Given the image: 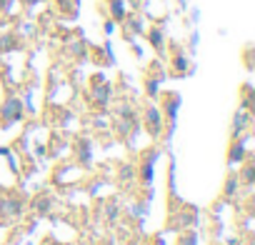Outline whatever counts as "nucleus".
<instances>
[{
  "label": "nucleus",
  "mask_w": 255,
  "mask_h": 245,
  "mask_svg": "<svg viewBox=\"0 0 255 245\" xmlns=\"http://www.w3.org/2000/svg\"><path fill=\"white\" fill-rule=\"evenodd\" d=\"M0 115H3V125H10L13 120H20L23 118V103L18 98H8L0 108Z\"/></svg>",
  "instance_id": "nucleus-1"
},
{
  "label": "nucleus",
  "mask_w": 255,
  "mask_h": 245,
  "mask_svg": "<svg viewBox=\"0 0 255 245\" xmlns=\"http://www.w3.org/2000/svg\"><path fill=\"white\" fill-rule=\"evenodd\" d=\"M108 98H110V85H108L103 78H95V83H93V100H95L98 105H105Z\"/></svg>",
  "instance_id": "nucleus-2"
},
{
  "label": "nucleus",
  "mask_w": 255,
  "mask_h": 245,
  "mask_svg": "<svg viewBox=\"0 0 255 245\" xmlns=\"http://www.w3.org/2000/svg\"><path fill=\"white\" fill-rule=\"evenodd\" d=\"M23 213V205L13 198H0V215H10V218H18Z\"/></svg>",
  "instance_id": "nucleus-3"
},
{
  "label": "nucleus",
  "mask_w": 255,
  "mask_h": 245,
  "mask_svg": "<svg viewBox=\"0 0 255 245\" xmlns=\"http://www.w3.org/2000/svg\"><path fill=\"white\" fill-rule=\"evenodd\" d=\"M148 130H150V135H160V130H163V113L155 108L148 110Z\"/></svg>",
  "instance_id": "nucleus-4"
},
{
  "label": "nucleus",
  "mask_w": 255,
  "mask_h": 245,
  "mask_svg": "<svg viewBox=\"0 0 255 245\" xmlns=\"http://www.w3.org/2000/svg\"><path fill=\"white\" fill-rule=\"evenodd\" d=\"M75 148H78V158H80V163H88V160H90V143L83 138V140L75 143Z\"/></svg>",
  "instance_id": "nucleus-5"
},
{
  "label": "nucleus",
  "mask_w": 255,
  "mask_h": 245,
  "mask_svg": "<svg viewBox=\"0 0 255 245\" xmlns=\"http://www.w3.org/2000/svg\"><path fill=\"white\" fill-rule=\"evenodd\" d=\"M248 122H250L248 113H238V115H235V120H233V135H238V133L248 125Z\"/></svg>",
  "instance_id": "nucleus-6"
},
{
  "label": "nucleus",
  "mask_w": 255,
  "mask_h": 245,
  "mask_svg": "<svg viewBox=\"0 0 255 245\" xmlns=\"http://www.w3.org/2000/svg\"><path fill=\"white\" fill-rule=\"evenodd\" d=\"M243 158H245V148H243V143L233 145V148H230V155H228V160H230V163H238V160H243Z\"/></svg>",
  "instance_id": "nucleus-7"
},
{
  "label": "nucleus",
  "mask_w": 255,
  "mask_h": 245,
  "mask_svg": "<svg viewBox=\"0 0 255 245\" xmlns=\"http://www.w3.org/2000/svg\"><path fill=\"white\" fill-rule=\"evenodd\" d=\"M173 68H175L178 73H185V70H188V60H185V55H183V53L173 55Z\"/></svg>",
  "instance_id": "nucleus-8"
},
{
  "label": "nucleus",
  "mask_w": 255,
  "mask_h": 245,
  "mask_svg": "<svg viewBox=\"0 0 255 245\" xmlns=\"http://www.w3.org/2000/svg\"><path fill=\"white\" fill-rule=\"evenodd\" d=\"M238 190V175H230L225 183V198H233V193Z\"/></svg>",
  "instance_id": "nucleus-9"
},
{
  "label": "nucleus",
  "mask_w": 255,
  "mask_h": 245,
  "mask_svg": "<svg viewBox=\"0 0 255 245\" xmlns=\"http://www.w3.org/2000/svg\"><path fill=\"white\" fill-rule=\"evenodd\" d=\"M175 110H178V98H168V118L175 120Z\"/></svg>",
  "instance_id": "nucleus-10"
},
{
  "label": "nucleus",
  "mask_w": 255,
  "mask_h": 245,
  "mask_svg": "<svg viewBox=\"0 0 255 245\" xmlns=\"http://www.w3.org/2000/svg\"><path fill=\"white\" fill-rule=\"evenodd\" d=\"M150 43H153L155 48H163V33H160V30H153V33H150Z\"/></svg>",
  "instance_id": "nucleus-11"
},
{
  "label": "nucleus",
  "mask_w": 255,
  "mask_h": 245,
  "mask_svg": "<svg viewBox=\"0 0 255 245\" xmlns=\"http://www.w3.org/2000/svg\"><path fill=\"white\" fill-rule=\"evenodd\" d=\"M253 173H255V170H253V163H248L245 170H243V180H245V183H253V178H255Z\"/></svg>",
  "instance_id": "nucleus-12"
},
{
  "label": "nucleus",
  "mask_w": 255,
  "mask_h": 245,
  "mask_svg": "<svg viewBox=\"0 0 255 245\" xmlns=\"http://www.w3.org/2000/svg\"><path fill=\"white\" fill-rule=\"evenodd\" d=\"M180 245H198V238H195L193 233H185V235L180 238Z\"/></svg>",
  "instance_id": "nucleus-13"
},
{
  "label": "nucleus",
  "mask_w": 255,
  "mask_h": 245,
  "mask_svg": "<svg viewBox=\"0 0 255 245\" xmlns=\"http://www.w3.org/2000/svg\"><path fill=\"white\" fill-rule=\"evenodd\" d=\"M113 15L120 20L123 18V0H113Z\"/></svg>",
  "instance_id": "nucleus-14"
},
{
  "label": "nucleus",
  "mask_w": 255,
  "mask_h": 245,
  "mask_svg": "<svg viewBox=\"0 0 255 245\" xmlns=\"http://www.w3.org/2000/svg\"><path fill=\"white\" fill-rule=\"evenodd\" d=\"M38 210H43V213L48 210V198H40V200H38Z\"/></svg>",
  "instance_id": "nucleus-15"
},
{
  "label": "nucleus",
  "mask_w": 255,
  "mask_h": 245,
  "mask_svg": "<svg viewBox=\"0 0 255 245\" xmlns=\"http://www.w3.org/2000/svg\"><path fill=\"white\" fill-rule=\"evenodd\" d=\"M8 3H10V0H0V10H5V8H8Z\"/></svg>",
  "instance_id": "nucleus-16"
},
{
  "label": "nucleus",
  "mask_w": 255,
  "mask_h": 245,
  "mask_svg": "<svg viewBox=\"0 0 255 245\" xmlns=\"http://www.w3.org/2000/svg\"><path fill=\"white\" fill-rule=\"evenodd\" d=\"M43 245H55V243H53V240H45V243H43Z\"/></svg>",
  "instance_id": "nucleus-17"
},
{
  "label": "nucleus",
  "mask_w": 255,
  "mask_h": 245,
  "mask_svg": "<svg viewBox=\"0 0 255 245\" xmlns=\"http://www.w3.org/2000/svg\"><path fill=\"white\" fill-rule=\"evenodd\" d=\"M25 3H40V0H25Z\"/></svg>",
  "instance_id": "nucleus-18"
}]
</instances>
